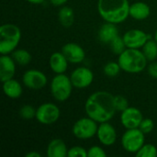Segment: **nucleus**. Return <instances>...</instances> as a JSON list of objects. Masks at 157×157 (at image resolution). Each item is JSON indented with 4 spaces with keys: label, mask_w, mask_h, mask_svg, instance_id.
I'll list each match as a JSON object with an SVG mask.
<instances>
[{
    "label": "nucleus",
    "mask_w": 157,
    "mask_h": 157,
    "mask_svg": "<svg viewBox=\"0 0 157 157\" xmlns=\"http://www.w3.org/2000/svg\"><path fill=\"white\" fill-rule=\"evenodd\" d=\"M58 20L63 28H70L75 22L74 9L68 6H63L58 12Z\"/></svg>",
    "instance_id": "nucleus-21"
},
{
    "label": "nucleus",
    "mask_w": 157,
    "mask_h": 157,
    "mask_svg": "<svg viewBox=\"0 0 157 157\" xmlns=\"http://www.w3.org/2000/svg\"><path fill=\"white\" fill-rule=\"evenodd\" d=\"M48 157H65L68 154V148L62 139L52 140L47 146Z\"/></svg>",
    "instance_id": "nucleus-18"
},
{
    "label": "nucleus",
    "mask_w": 157,
    "mask_h": 157,
    "mask_svg": "<svg viewBox=\"0 0 157 157\" xmlns=\"http://www.w3.org/2000/svg\"><path fill=\"white\" fill-rule=\"evenodd\" d=\"M21 39L20 29L11 23L0 27V52L1 54L12 53L17 47Z\"/></svg>",
    "instance_id": "nucleus-4"
},
{
    "label": "nucleus",
    "mask_w": 157,
    "mask_h": 157,
    "mask_svg": "<svg viewBox=\"0 0 157 157\" xmlns=\"http://www.w3.org/2000/svg\"><path fill=\"white\" fill-rule=\"evenodd\" d=\"M117 24L106 22L98 29V40L105 44H109L110 41L119 35Z\"/></svg>",
    "instance_id": "nucleus-16"
},
{
    "label": "nucleus",
    "mask_w": 157,
    "mask_h": 157,
    "mask_svg": "<svg viewBox=\"0 0 157 157\" xmlns=\"http://www.w3.org/2000/svg\"><path fill=\"white\" fill-rule=\"evenodd\" d=\"M26 157H40L41 155L38 152H35V151H31V152H29L28 154H26Z\"/></svg>",
    "instance_id": "nucleus-34"
},
{
    "label": "nucleus",
    "mask_w": 157,
    "mask_h": 157,
    "mask_svg": "<svg viewBox=\"0 0 157 157\" xmlns=\"http://www.w3.org/2000/svg\"><path fill=\"white\" fill-rule=\"evenodd\" d=\"M68 157H86L87 150H86L82 146H73L68 149Z\"/></svg>",
    "instance_id": "nucleus-30"
},
{
    "label": "nucleus",
    "mask_w": 157,
    "mask_h": 157,
    "mask_svg": "<svg viewBox=\"0 0 157 157\" xmlns=\"http://www.w3.org/2000/svg\"><path fill=\"white\" fill-rule=\"evenodd\" d=\"M62 52L71 63H81L86 58L85 50L77 43L68 42L62 48Z\"/></svg>",
    "instance_id": "nucleus-14"
},
{
    "label": "nucleus",
    "mask_w": 157,
    "mask_h": 157,
    "mask_svg": "<svg viewBox=\"0 0 157 157\" xmlns=\"http://www.w3.org/2000/svg\"><path fill=\"white\" fill-rule=\"evenodd\" d=\"M122 37L126 47L131 49L143 48L147 40H150L149 35L146 32L138 29H133L126 31Z\"/></svg>",
    "instance_id": "nucleus-11"
},
{
    "label": "nucleus",
    "mask_w": 157,
    "mask_h": 157,
    "mask_svg": "<svg viewBox=\"0 0 157 157\" xmlns=\"http://www.w3.org/2000/svg\"><path fill=\"white\" fill-rule=\"evenodd\" d=\"M87 156L88 157H106L107 156V153L105 152V150L98 145H94L92 147H90L87 150Z\"/></svg>",
    "instance_id": "nucleus-31"
},
{
    "label": "nucleus",
    "mask_w": 157,
    "mask_h": 157,
    "mask_svg": "<svg viewBox=\"0 0 157 157\" xmlns=\"http://www.w3.org/2000/svg\"><path fill=\"white\" fill-rule=\"evenodd\" d=\"M70 79L74 87L83 89L88 87L93 83L94 74L89 68L81 66L77 67L72 72Z\"/></svg>",
    "instance_id": "nucleus-10"
},
{
    "label": "nucleus",
    "mask_w": 157,
    "mask_h": 157,
    "mask_svg": "<svg viewBox=\"0 0 157 157\" xmlns=\"http://www.w3.org/2000/svg\"><path fill=\"white\" fill-rule=\"evenodd\" d=\"M26 1H28L29 3L33 4V5H40L44 2V0H26Z\"/></svg>",
    "instance_id": "nucleus-35"
},
{
    "label": "nucleus",
    "mask_w": 157,
    "mask_h": 157,
    "mask_svg": "<svg viewBox=\"0 0 157 157\" xmlns=\"http://www.w3.org/2000/svg\"><path fill=\"white\" fill-rule=\"evenodd\" d=\"M145 134L139 129H127L121 136L122 148L131 154H136L144 144Z\"/></svg>",
    "instance_id": "nucleus-6"
},
{
    "label": "nucleus",
    "mask_w": 157,
    "mask_h": 157,
    "mask_svg": "<svg viewBox=\"0 0 157 157\" xmlns=\"http://www.w3.org/2000/svg\"><path fill=\"white\" fill-rule=\"evenodd\" d=\"M149 62H154L157 58V42L154 40H148L147 42L144 45L142 51Z\"/></svg>",
    "instance_id": "nucleus-23"
},
{
    "label": "nucleus",
    "mask_w": 157,
    "mask_h": 157,
    "mask_svg": "<svg viewBox=\"0 0 157 157\" xmlns=\"http://www.w3.org/2000/svg\"><path fill=\"white\" fill-rule=\"evenodd\" d=\"M48 79L44 73L36 69L26 71L22 76V83L28 88L38 90L43 88L47 85Z\"/></svg>",
    "instance_id": "nucleus-9"
},
{
    "label": "nucleus",
    "mask_w": 157,
    "mask_h": 157,
    "mask_svg": "<svg viewBox=\"0 0 157 157\" xmlns=\"http://www.w3.org/2000/svg\"><path fill=\"white\" fill-rule=\"evenodd\" d=\"M3 91L6 97L12 99H16L22 95L23 89L21 84L17 80L11 78L3 82Z\"/></svg>",
    "instance_id": "nucleus-20"
},
{
    "label": "nucleus",
    "mask_w": 157,
    "mask_h": 157,
    "mask_svg": "<svg viewBox=\"0 0 157 157\" xmlns=\"http://www.w3.org/2000/svg\"><path fill=\"white\" fill-rule=\"evenodd\" d=\"M97 137L99 143L104 146H111L117 141L116 129L109 121L99 123L97 132Z\"/></svg>",
    "instance_id": "nucleus-13"
},
{
    "label": "nucleus",
    "mask_w": 157,
    "mask_h": 157,
    "mask_svg": "<svg viewBox=\"0 0 157 157\" xmlns=\"http://www.w3.org/2000/svg\"><path fill=\"white\" fill-rule=\"evenodd\" d=\"M143 120L142 111L135 107H128L121 114V122L126 130L139 128Z\"/></svg>",
    "instance_id": "nucleus-12"
},
{
    "label": "nucleus",
    "mask_w": 157,
    "mask_h": 157,
    "mask_svg": "<svg viewBox=\"0 0 157 157\" xmlns=\"http://www.w3.org/2000/svg\"><path fill=\"white\" fill-rule=\"evenodd\" d=\"M16 73V62L8 54L0 57V80L5 82L14 77Z\"/></svg>",
    "instance_id": "nucleus-15"
},
{
    "label": "nucleus",
    "mask_w": 157,
    "mask_h": 157,
    "mask_svg": "<svg viewBox=\"0 0 157 157\" xmlns=\"http://www.w3.org/2000/svg\"><path fill=\"white\" fill-rule=\"evenodd\" d=\"M114 97L108 91H97L91 94L85 103L86 115L98 123L109 121L117 111Z\"/></svg>",
    "instance_id": "nucleus-1"
},
{
    "label": "nucleus",
    "mask_w": 157,
    "mask_h": 157,
    "mask_svg": "<svg viewBox=\"0 0 157 157\" xmlns=\"http://www.w3.org/2000/svg\"><path fill=\"white\" fill-rule=\"evenodd\" d=\"M61 115V110L58 106L53 103H43L36 111V120L44 125H51L55 123Z\"/></svg>",
    "instance_id": "nucleus-8"
},
{
    "label": "nucleus",
    "mask_w": 157,
    "mask_h": 157,
    "mask_svg": "<svg viewBox=\"0 0 157 157\" xmlns=\"http://www.w3.org/2000/svg\"><path fill=\"white\" fill-rule=\"evenodd\" d=\"M68 63V60L62 52H53L49 60L50 67L55 74H64L67 70Z\"/></svg>",
    "instance_id": "nucleus-17"
},
{
    "label": "nucleus",
    "mask_w": 157,
    "mask_h": 157,
    "mask_svg": "<svg viewBox=\"0 0 157 157\" xmlns=\"http://www.w3.org/2000/svg\"><path fill=\"white\" fill-rule=\"evenodd\" d=\"M155 40H156L157 42V29L155 30Z\"/></svg>",
    "instance_id": "nucleus-36"
},
{
    "label": "nucleus",
    "mask_w": 157,
    "mask_h": 157,
    "mask_svg": "<svg viewBox=\"0 0 157 157\" xmlns=\"http://www.w3.org/2000/svg\"><path fill=\"white\" fill-rule=\"evenodd\" d=\"M114 104H115V108H116L117 111H121V112L129 107V102H128L127 98L121 95L114 97Z\"/></svg>",
    "instance_id": "nucleus-28"
},
{
    "label": "nucleus",
    "mask_w": 157,
    "mask_h": 157,
    "mask_svg": "<svg viewBox=\"0 0 157 157\" xmlns=\"http://www.w3.org/2000/svg\"><path fill=\"white\" fill-rule=\"evenodd\" d=\"M12 58L15 60L16 63L19 65H27L31 61V54L29 52L24 49H17L11 53Z\"/></svg>",
    "instance_id": "nucleus-22"
},
{
    "label": "nucleus",
    "mask_w": 157,
    "mask_h": 157,
    "mask_svg": "<svg viewBox=\"0 0 157 157\" xmlns=\"http://www.w3.org/2000/svg\"><path fill=\"white\" fill-rule=\"evenodd\" d=\"M68 0H50V2L55 6H63L67 3Z\"/></svg>",
    "instance_id": "nucleus-33"
},
{
    "label": "nucleus",
    "mask_w": 157,
    "mask_h": 157,
    "mask_svg": "<svg viewBox=\"0 0 157 157\" xmlns=\"http://www.w3.org/2000/svg\"><path fill=\"white\" fill-rule=\"evenodd\" d=\"M109 46H110V50L112 51V52L114 54H117V55H120L121 52H123L125 50H126V45H125V42H124V40H123V37H121L120 35H118L116 38H114L110 43H109Z\"/></svg>",
    "instance_id": "nucleus-24"
},
{
    "label": "nucleus",
    "mask_w": 157,
    "mask_h": 157,
    "mask_svg": "<svg viewBox=\"0 0 157 157\" xmlns=\"http://www.w3.org/2000/svg\"><path fill=\"white\" fill-rule=\"evenodd\" d=\"M37 109L31 105H24L19 109V116L24 120H31L36 117Z\"/></svg>",
    "instance_id": "nucleus-27"
},
{
    "label": "nucleus",
    "mask_w": 157,
    "mask_h": 157,
    "mask_svg": "<svg viewBox=\"0 0 157 157\" xmlns=\"http://www.w3.org/2000/svg\"><path fill=\"white\" fill-rule=\"evenodd\" d=\"M150 14L151 8L144 2H135L130 6V16L136 20H144Z\"/></svg>",
    "instance_id": "nucleus-19"
},
{
    "label": "nucleus",
    "mask_w": 157,
    "mask_h": 157,
    "mask_svg": "<svg viewBox=\"0 0 157 157\" xmlns=\"http://www.w3.org/2000/svg\"><path fill=\"white\" fill-rule=\"evenodd\" d=\"M147 71L149 75L154 78V79H157V62H152L148 67H147Z\"/></svg>",
    "instance_id": "nucleus-32"
},
{
    "label": "nucleus",
    "mask_w": 157,
    "mask_h": 157,
    "mask_svg": "<svg viewBox=\"0 0 157 157\" xmlns=\"http://www.w3.org/2000/svg\"><path fill=\"white\" fill-rule=\"evenodd\" d=\"M139 129L144 133V134H148L151 132H153V130L155 129V122L152 119L150 118H144V120L142 121Z\"/></svg>",
    "instance_id": "nucleus-29"
},
{
    "label": "nucleus",
    "mask_w": 157,
    "mask_h": 157,
    "mask_svg": "<svg viewBox=\"0 0 157 157\" xmlns=\"http://www.w3.org/2000/svg\"><path fill=\"white\" fill-rule=\"evenodd\" d=\"M148 60L140 49L126 48L119 55L118 63L122 71L129 74H139L147 67Z\"/></svg>",
    "instance_id": "nucleus-3"
},
{
    "label": "nucleus",
    "mask_w": 157,
    "mask_h": 157,
    "mask_svg": "<svg viewBox=\"0 0 157 157\" xmlns=\"http://www.w3.org/2000/svg\"><path fill=\"white\" fill-rule=\"evenodd\" d=\"M73 87L70 77L64 74H56L51 83V93L55 100L63 102L71 97Z\"/></svg>",
    "instance_id": "nucleus-5"
},
{
    "label": "nucleus",
    "mask_w": 157,
    "mask_h": 157,
    "mask_svg": "<svg viewBox=\"0 0 157 157\" xmlns=\"http://www.w3.org/2000/svg\"><path fill=\"white\" fill-rule=\"evenodd\" d=\"M98 129V122L87 116L76 121L73 126L72 132L75 137H76L77 139L88 140L97 135Z\"/></svg>",
    "instance_id": "nucleus-7"
},
{
    "label": "nucleus",
    "mask_w": 157,
    "mask_h": 157,
    "mask_svg": "<svg viewBox=\"0 0 157 157\" xmlns=\"http://www.w3.org/2000/svg\"><path fill=\"white\" fill-rule=\"evenodd\" d=\"M121 71V68L119 63L113 62V61L107 63L103 68V72L108 77H116L120 74Z\"/></svg>",
    "instance_id": "nucleus-25"
},
{
    "label": "nucleus",
    "mask_w": 157,
    "mask_h": 157,
    "mask_svg": "<svg viewBox=\"0 0 157 157\" xmlns=\"http://www.w3.org/2000/svg\"><path fill=\"white\" fill-rule=\"evenodd\" d=\"M137 157H156L157 148L151 144H144L142 148L135 154Z\"/></svg>",
    "instance_id": "nucleus-26"
},
{
    "label": "nucleus",
    "mask_w": 157,
    "mask_h": 157,
    "mask_svg": "<svg viewBox=\"0 0 157 157\" xmlns=\"http://www.w3.org/2000/svg\"><path fill=\"white\" fill-rule=\"evenodd\" d=\"M130 6L128 0H98V10L106 22L120 24L130 16Z\"/></svg>",
    "instance_id": "nucleus-2"
}]
</instances>
